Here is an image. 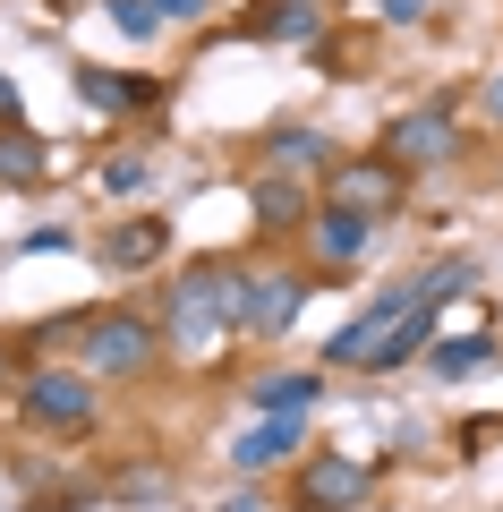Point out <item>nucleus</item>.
<instances>
[{
  "label": "nucleus",
  "instance_id": "bb28decb",
  "mask_svg": "<svg viewBox=\"0 0 503 512\" xmlns=\"http://www.w3.org/2000/svg\"><path fill=\"white\" fill-rule=\"evenodd\" d=\"M222 512H265V504H256V495H231V504H222Z\"/></svg>",
  "mask_w": 503,
  "mask_h": 512
},
{
  "label": "nucleus",
  "instance_id": "0eeeda50",
  "mask_svg": "<svg viewBox=\"0 0 503 512\" xmlns=\"http://www.w3.org/2000/svg\"><path fill=\"white\" fill-rule=\"evenodd\" d=\"M401 188H410V171H401L393 154H350V163L324 171V197H333V205H359V214H376V222L401 205Z\"/></svg>",
  "mask_w": 503,
  "mask_h": 512
},
{
  "label": "nucleus",
  "instance_id": "7ed1b4c3",
  "mask_svg": "<svg viewBox=\"0 0 503 512\" xmlns=\"http://www.w3.org/2000/svg\"><path fill=\"white\" fill-rule=\"evenodd\" d=\"M427 299V274H410V282H384V299H367L359 316H350L333 342H324V367H376V350H384V333L401 325V316Z\"/></svg>",
  "mask_w": 503,
  "mask_h": 512
},
{
  "label": "nucleus",
  "instance_id": "f3484780",
  "mask_svg": "<svg viewBox=\"0 0 503 512\" xmlns=\"http://www.w3.org/2000/svg\"><path fill=\"white\" fill-rule=\"evenodd\" d=\"M273 461H299V419H256L248 436L231 444V470H239V478L273 470Z\"/></svg>",
  "mask_w": 503,
  "mask_h": 512
},
{
  "label": "nucleus",
  "instance_id": "b1692460",
  "mask_svg": "<svg viewBox=\"0 0 503 512\" xmlns=\"http://www.w3.org/2000/svg\"><path fill=\"white\" fill-rule=\"evenodd\" d=\"M418 18H435V0H384V26H418Z\"/></svg>",
  "mask_w": 503,
  "mask_h": 512
},
{
  "label": "nucleus",
  "instance_id": "ddd939ff",
  "mask_svg": "<svg viewBox=\"0 0 503 512\" xmlns=\"http://www.w3.org/2000/svg\"><path fill=\"white\" fill-rule=\"evenodd\" d=\"M435 333H444V299H418V308L401 316L393 333H384V350H376V367H367V376H393V367L427 359V350H435Z\"/></svg>",
  "mask_w": 503,
  "mask_h": 512
},
{
  "label": "nucleus",
  "instance_id": "a878e982",
  "mask_svg": "<svg viewBox=\"0 0 503 512\" xmlns=\"http://www.w3.org/2000/svg\"><path fill=\"white\" fill-rule=\"evenodd\" d=\"M0 120H26V103H18V86L0 77Z\"/></svg>",
  "mask_w": 503,
  "mask_h": 512
},
{
  "label": "nucleus",
  "instance_id": "9b49d317",
  "mask_svg": "<svg viewBox=\"0 0 503 512\" xmlns=\"http://www.w3.org/2000/svg\"><path fill=\"white\" fill-rule=\"evenodd\" d=\"M307 239H316L324 265H359L367 239H376V214H359V205H333V197H324L316 222H307Z\"/></svg>",
  "mask_w": 503,
  "mask_h": 512
},
{
  "label": "nucleus",
  "instance_id": "6ab92c4d",
  "mask_svg": "<svg viewBox=\"0 0 503 512\" xmlns=\"http://www.w3.org/2000/svg\"><path fill=\"white\" fill-rule=\"evenodd\" d=\"M486 359H495V342H486V333H461V342H435V350H427V367H435V376H444V384L478 376Z\"/></svg>",
  "mask_w": 503,
  "mask_h": 512
},
{
  "label": "nucleus",
  "instance_id": "4be33fe9",
  "mask_svg": "<svg viewBox=\"0 0 503 512\" xmlns=\"http://www.w3.org/2000/svg\"><path fill=\"white\" fill-rule=\"evenodd\" d=\"M103 9L128 26V35H154V26H162V18H154V0H103Z\"/></svg>",
  "mask_w": 503,
  "mask_h": 512
},
{
  "label": "nucleus",
  "instance_id": "a211bd4d",
  "mask_svg": "<svg viewBox=\"0 0 503 512\" xmlns=\"http://www.w3.org/2000/svg\"><path fill=\"white\" fill-rule=\"evenodd\" d=\"M248 26H256V35H273V43H316V0H265Z\"/></svg>",
  "mask_w": 503,
  "mask_h": 512
},
{
  "label": "nucleus",
  "instance_id": "412c9836",
  "mask_svg": "<svg viewBox=\"0 0 503 512\" xmlns=\"http://www.w3.org/2000/svg\"><path fill=\"white\" fill-rule=\"evenodd\" d=\"M69 248H77L69 222H43V231H26V239H18V256H69Z\"/></svg>",
  "mask_w": 503,
  "mask_h": 512
},
{
  "label": "nucleus",
  "instance_id": "6e6552de",
  "mask_svg": "<svg viewBox=\"0 0 503 512\" xmlns=\"http://www.w3.org/2000/svg\"><path fill=\"white\" fill-rule=\"evenodd\" d=\"M299 308H307V282L299 274H248V282H239V333H256V342L290 333Z\"/></svg>",
  "mask_w": 503,
  "mask_h": 512
},
{
  "label": "nucleus",
  "instance_id": "39448f33",
  "mask_svg": "<svg viewBox=\"0 0 503 512\" xmlns=\"http://www.w3.org/2000/svg\"><path fill=\"white\" fill-rule=\"evenodd\" d=\"M461 120H452V103H418V111H401V120H384V146L376 154H393L401 171H435V163H461Z\"/></svg>",
  "mask_w": 503,
  "mask_h": 512
},
{
  "label": "nucleus",
  "instance_id": "f03ea898",
  "mask_svg": "<svg viewBox=\"0 0 503 512\" xmlns=\"http://www.w3.org/2000/svg\"><path fill=\"white\" fill-rule=\"evenodd\" d=\"M162 350V325L137 308H103L86 316V333H77V359H86V376H145Z\"/></svg>",
  "mask_w": 503,
  "mask_h": 512
},
{
  "label": "nucleus",
  "instance_id": "1a4fd4ad",
  "mask_svg": "<svg viewBox=\"0 0 503 512\" xmlns=\"http://www.w3.org/2000/svg\"><path fill=\"white\" fill-rule=\"evenodd\" d=\"M316 402H324V367H265V376H248L256 419H307Z\"/></svg>",
  "mask_w": 503,
  "mask_h": 512
},
{
  "label": "nucleus",
  "instance_id": "20e7f679",
  "mask_svg": "<svg viewBox=\"0 0 503 512\" xmlns=\"http://www.w3.org/2000/svg\"><path fill=\"white\" fill-rule=\"evenodd\" d=\"M18 402H26V419H35V427H52V436H86V427H94V410H103V393H94V376H86V367H35Z\"/></svg>",
  "mask_w": 503,
  "mask_h": 512
},
{
  "label": "nucleus",
  "instance_id": "cd10ccee",
  "mask_svg": "<svg viewBox=\"0 0 503 512\" xmlns=\"http://www.w3.org/2000/svg\"><path fill=\"white\" fill-rule=\"evenodd\" d=\"M0 376H9V359H0Z\"/></svg>",
  "mask_w": 503,
  "mask_h": 512
},
{
  "label": "nucleus",
  "instance_id": "f8f14e48",
  "mask_svg": "<svg viewBox=\"0 0 503 512\" xmlns=\"http://www.w3.org/2000/svg\"><path fill=\"white\" fill-rule=\"evenodd\" d=\"M162 248H171V222H162V214H128V222H111L103 265H111V274H154Z\"/></svg>",
  "mask_w": 503,
  "mask_h": 512
},
{
  "label": "nucleus",
  "instance_id": "f257e3e1",
  "mask_svg": "<svg viewBox=\"0 0 503 512\" xmlns=\"http://www.w3.org/2000/svg\"><path fill=\"white\" fill-rule=\"evenodd\" d=\"M239 282H248V265H222V256L188 265V274L162 291V342L214 350L222 333H239Z\"/></svg>",
  "mask_w": 503,
  "mask_h": 512
},
{
  "label": "nucleus",
  "instance_id": "393cba45",
  "mask_svg": "<svg viewBox=\"0 0 503 512\" xmlns=\"http://www.w3.org/2000/svg\"><path fill=\"white\" fill-rule=\"evenodd\" d=\"M478 111H486V120H503V69H495V77L478 86Z\"/></svg>",
  "mask_w": 503,
  "mask_h": 512
},
{
  "label": "nucleus",
  "instance_id": "2eb2a0df",
  "mask_svg": "<svg viewBox=\"0 0 503 512\" xmlns=\"http://www.w3.org/2000/svg\"><path fill=\"white\" fill-rule=\"evenodd\" d=\"M256 146L273 154V171H333V137H324V128H307V120H273Z\"/></svg>",
  "mask_w": 503,
  "mask_h": 512
},
{
  "label": "nucleus",
  "instance_id": "aec40b11",
  "mask_svg": "<svg viewBox=\"0 0 503 512\" xmlns=\"http://www.w3.org/2000/svg\"><path fill=\"white\" fill-rule=\"evenodd\" d=\"M145 180H154V163H145V154H120V163H103V197H137Z\"/></svg>",
  "mask_w": 503,
  "mask_h": 512
},
{
  "label": "nucleus",
  "instance_id": "423d86ee",
  "mask_svg": "<svg viewBox=\"0 0 503 512\" xmlns=\"http://www.w3.org/2000/svg\"><path fill=\"white\" fill-rule=\"evenodd\" d=\"M367 495H376V461H359V453H316L290 478V504L299 512H359Z\"/></svg>",
  "mask_w": 503,
  "mask_h": 512
},
{
  "label": "nucleus",
  "instance_id": "9d476101",
  "mask_svg": "<svg viewBox=\"0 0 503 512\" xmlns=\"http://www.w3.org/2000/svg\"><path fill=\"white\" fill-rule=\"evenodd\" d=\"M316 188L299 180V171H256V188H248V214L265 222V231H299V222H316Z\"/></svg>",
  "mask_w": 503,
  "mask_h": 512
},
{
  "label": "nucleus",
  "instance_id": "dca6fc26",
  "mask_svg": "<svg viewBox=\"0 0 503 512\" xmlns=\"http://www.w3.org/2000/svg\"><path fill=\"white\" fill-rule=\"evenodd\" d=\"M52 180V146L26 120H0V188H43Z\"/></svg>",
  "mask_w": 503,
  "mask_h": 512
},
{
  "label": "nucleus",
  "instance_id": "5701e85b",
  "mask_svg": "<svg viewBox=\"0 0 503 512\" xmlns=\"http://www.w3.org/2000/svg\"><path fill=\"white\" fill-rule=\"evenodd\" d=\"M154 18H180V26H197V18H214V0H154Z\"/></svg>",
  "mask_w": 503,
  "mask_h": 512
},
{
  "label": "nucleus",
  "instance_id": "4468645a",
  "mask_svg": "<svg viewBox=\"0 0 503 512\" xmlns=\"http://www.w3.org/2000/svg\"><path fill=\"white\" fill-rule=\"evenodd\" d=\"M77 94H86L94 111H162L154 77H120V69H94V60H77Z\"/></svg>",
  "mask_w": 503,
  "mask_h": 512
}]
</instances>
